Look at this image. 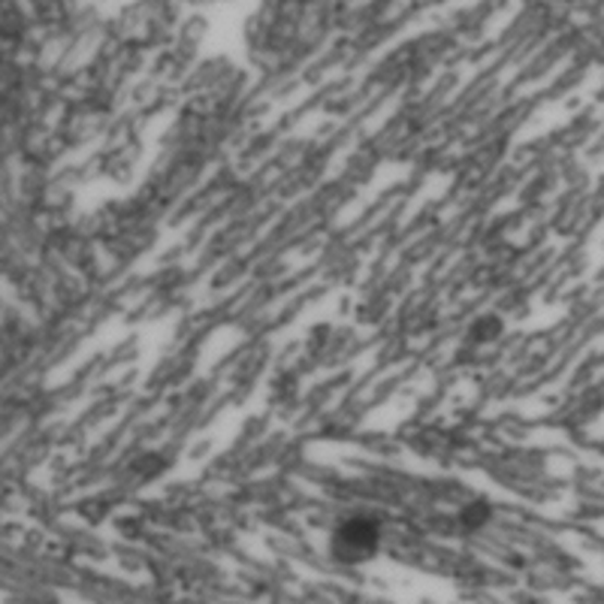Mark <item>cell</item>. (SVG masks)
Returning a JSON list of instances; mask_svg holds the SVG:
<instances>
[{
  "instance_id": "cell-1",
  "label": "cell",
  "mask_w": 604,
  "mask_h": 604,
  "mask_svg": "<svg viewBox=\"0 0 604 604\" xmlns=\"http://www.w3.org/2000/svg\"><path fill=\"white\" fill-rule=\"evenodd\" d=\"M375 544H378L375 523H369V520H348V523L342 526V529L336 532V544H333V551H336L338 559H345V563H357V559L372 556V553H375Z\"/></svg>"
}]
</instances>
